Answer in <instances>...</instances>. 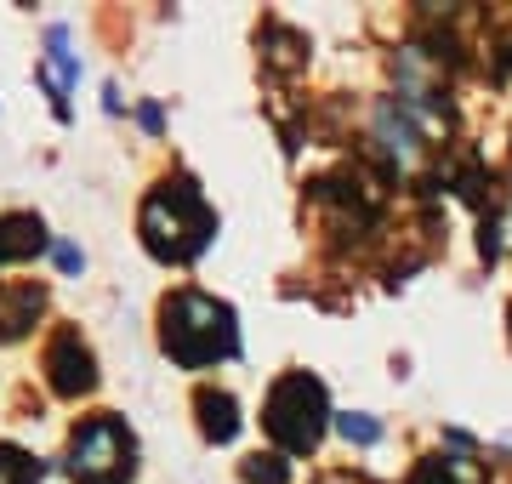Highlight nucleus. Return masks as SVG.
<instances>
[{"label":"nucleus","instance_id":"obj_18","mask_svg":"<svg viewBox=\"0 0 512 484\" xmlns=\"http://www.w3.org/2000/svg\"><path fill=\"white\" fill-rule=\"evenodd\" d=\"M319 484H353V479H348V473H336V479H319Z\"/></svg>","mask_w":512,"mask_h":484},{"label":"nucleus","instance_id":"obj_16","mask_svg":"<svg viewBox=\"0 0 512 484\" xmlns=\"http://www.w3.org/2000/svg\"><path fill=\"white\" fill-rule=\"evenodd\" d=\"M57 268H63V274H80V268H86V257H80L74 245H57Z\"/></svg>","mask_w":512,"mask_h":484},{"label":"nucleus","instance_id":"obj_15","mask_svg":"<svg viewBox=\"0 0 512 484\" xmlns=\"http://www.w3.org/2000/svg\"><path fill=\"white\" fill-rule=\"evenodd\" d=\"M336 428H342V439H348V445H376V439H382V422H376V416H365V410L336 416Z\"/></svg>","mask_w":512,"mask_h":484},{"label":"nucleus","instance_id":"obj_14","mask_svg":"<svg viewBox=\"0 0 512 484\" xmlns=\"http://www.w3.org/2000/svg\"><path fill=\"white\" fill-rule=\"evenodd\" d=\"M239 473H245V484H291L285 456H251V462H239Z\"/></svg>","mask_w":512,"mask_h":484},{"label":"nucleus","instance_id":"obj_10","mask_svg":"<svg viewBox=\"0 0 512 484\" xmlns=\"http://www.w3.org/2000/svg\"><path fill=\"white\" fill-rule=\"evenodd\" d=\"M194 410H200L205 445H234L239 439V405H234L228 388H200L194 393Z\"/></svg>","mask_w":512,"mask_h":484},{"label":"nucleus","instance_id":"obj_9","mask_svg":"<svg viewBox=\"0 0 512 484\" xmlns=\"http://www.w3.org/2000/svg\"><path fill=\"white\" fill-rule=\"evenodd\" d=\"M40 251H46V223L35 211H6L0 217V268L6 262H29Z\"/></svg>","mask_w":512,"mask_h":484},{"label":"nucleus","instance_id":"obj_12","mask_svg":"<svg viewBox=\"0 0 512 484\" xmlns=\"http://www.w3.org/2000/svg\"><path fill=\"white\" fill-rule=\"evenodd\" d=\"M410 484H473V467L456 456H427V462H416Z\"/></svg>","mask_w":512,"mask_h":484},{"label":"nucleus","instance_id":"obj_17","mask_svg":"<svg viewBox=\"0 0 512 484\" xmlns=\"http://www.w3.org/2000/svg\"><path fill=\"white\" fill-rule=\"evenodd\" d=\"M137 120H143V131H154V137H160V126H165V114L154 109V103H143V109H137Z\"/></svg>","mask_w":512,"mask_h":484},{"label":"nucleus","instance_id":"obj_3","mask_svg":"<svg viewBox=\"0 0 512 484\" xmlns=\"http://www.w3.org/2000/svg\"><path fill=\"white\" fill-rule=\"evenodd\" d=\"M262 428L285 456H308L319 450L330 428V399H325V382L308 371H285L268 388V405H262Z\"/></svg>","mask_w":512,"mask_h":484},{"label":"nucleus","instance_id":"obj_11","mask_svg":"<svg viewBox=\"0 0 512 484\" xmlns=\"http://www.w3.org/2000/svg\"><path fill=\"white\" fill-rule=\"evenodd\" d=\"M262 46H274L268 63H285V69H296L308 57V40L296 35V29H285V23H262Z\"/></svg>","mask_w":512,"mask_h":484},{"label":"nucleus","instance_id":"obj_13","mask_svg":"<svg viewBox=\"0 0 512 484\" xmlns=\"http://www.w3.org/2000/svg\"><path fill=\"white\" fill-rule=\"evenodd\" d=\"M0 484H40V462L18 445H0Z\"/></svg>","mask_w":512,"mask_h":484},{"label":"nucleus","instance_id":"obj_8","mask_svg":"<svg viewBox=\"0 0 512 484\" xmlns=\"http://www.w3.org/2000/svg\"><path fill=\"white\" fill-rule=\"evenodd\" d=\"M40 75H46V92H52L57 114L69 120V103H63V97H69V86L80 80V63H74V52H69V29H63V23L46 29V69H40Z\"/></svg>","mask_w":512,"mask_h":484},{"label":"nucleus","instance_id":"obj_6","mask_svg":"<svg viewBox=\"0 0 512 484\" xmlns=\"http://www.w3.org/2000/svg\"><path fill=\"white\" fill-rule=\"evenodd\" d=\"M40 314H46V285H35V280L0 285V348L35 331V319H40Z\"/></svg>","mask_w":512,"mask_h":484},{"label":"nucleus","instance_id":"obj_4","mask_svg":"<svg viewBox=\"0 0 512 484\" xmlns=\"http://www.w3.org/2000/svg\"><path fill=\"white\" fill-rule=\"evenodd\" d=\"M69 479L74 484H131L137 479V439L131 428L103 410V416H86L69 439Z\"/></svg>","mask_w":512,"mask_h":484},{"label":"nucleus","instance_id":"obj_1","mask_svg":"<svg viewBox=\"0 0 512 484\" xmlns=\"http://www.w3.org/2000/svg\"><path fill=\"white\" fill-rule=\"evenodd\" d=\"M137 228H143L148 257L183 268V262H194L205 245L217 240V211L205 205L200 183L188 171H177V177H165V183L148 188L143 211H137Z\"/></svg>","mask_w":512,"mask_h":484},{"label":"nucleus","instance_id":"obj_5","mask_svg":"<svg viewBox=\"0 0 512 484\" xmlns=\"http://www.w3.org/2000/svg\"><path fill=\"white\" fill-rule=\"evenodd\" d=\"M46 382H52L57 399H80V393L97 388V359L74 325L52 331V342H46Z\"/></svg>","mask_w":512,"mask_h":484},{"label":"nucleus","instance_id":"obj_7","mask_svg":"<svg viewBox=\"0 0 512 484\" xmlns=\"http://www.w3.org/2000/svg\"><path fill=\"white\" fill-rule=\"evenodd\" d=\"M376 143H382V154L399 171L421 160V131L410 126V114H404L399 103H376Z\"/></svg>","mask_w":512,"mask_h":484},{"label":"nucleus","instance_id":"obj_2","mask_svg":"<svg viewBox=\"0 0 512 484\" xmlns=\"http://www.w3.org/2000/svg\"><path fill=\"white\" fill-rule=\"evenodd\" d=\"M160 348L183 371H205L217 359H234L239 354L234 308L205 297V291H171L160 302Z\"/></svg>","mask_w":512,"mask_h":484}]
</instances>
